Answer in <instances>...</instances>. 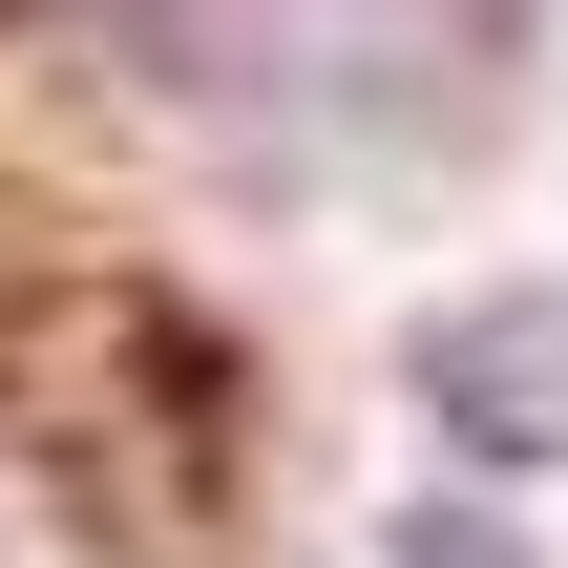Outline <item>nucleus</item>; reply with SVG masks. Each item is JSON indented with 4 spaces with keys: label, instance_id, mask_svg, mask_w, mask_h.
Returning <instances> with one entry per match:
<instances>
[{
    "label": "nucleus",
    "instance_id": "obj_2",
    "mask_svg": "<svg viewBox=\"0 0 568 568\" xmlns=\"http://www.w3.org/2000/svg\"><path fill=\"white\" fill-rule=\"evenodd\" d=\"M400 568H506V527H400Z\"/></svg>",
    "mask_w": 568,
    "mask_h": 568
},
{
    "label": "nucleus",
    "instance_id": "obj_1",
    "mask_svg": "<svg viewBox=\"0 0 568 568\" xmlns=\"http://www.w3.org/2000/svg\"><path fill=\"white\" fill-rule=\"evenodd\" d=\"M21 21H63L148 105H190L232 148H316V169L443 148L506 63V0H21Z\"/></svg>",
    "mask_w": 568,
    "mask_h": 568
}]
</instances>
